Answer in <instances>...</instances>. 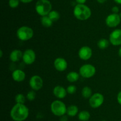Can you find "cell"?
Here are the masks:
<instances>
[{"label": "cell", "mask_w": 121, "mask_h": 121, "mask_svg": "<svg viewBox=\"0 0 121 121\" xmlns=\"http://www.w3.org/2000/svg\"><path fill=\"white\" fill-rule=\"evenodd\" d=\"M10 116L14 121H24L29 116V109L24 104L16 103L11 109Z\"/></svg>", "instance_id": "6da1fadb"}, {"label": "cell", "mask_w": 121, "mask_h": 121, "mask_svg": "<svg viewBox=\"0 0 121 121\" xmlns=\"http://www.w3.org/2000/svg\"><path fill=\"white\" fill-rule=\"evenodd\" d=\"M73 15L78 20L85 21L89 19L92 15L91 8L85 4H77L73 9Z\"/></svg>", "instance_id": "7a4b0ae2"}, {"label": "cell", "mask_w": 121, "mask_h": 121, "mask_svg": "<svg viewBox=\"0 0 121 121\" xmlns=\"http://www.w3.org/2000/svg\"><path fill=\"white\" fill-rule=\"evenodd\" d=\"M35 9L40 16H46L52 10V4L49 0H38L35 4Z\"/></svg>", "instance_id": "3957f363"}, {"label": "cell", "mask_w": 121, "mask_h": 121, "mask_svg": "<svg viewBox=\"0 0 121 121\" xmlns=\"http://www.w3.org/2000/svg\"><path fill=\"white\" fill-rule=\"evenodd\" d=\"M67 108L65 103L59 100L53 101L50 105V110L52 113L59 117L66 115Z\"/></svg>", "instance_id": "277c9868"}, {"label": "cell", "mask_w": 121, "mask_h": 121, "mask_svg": "<svg viewBox=\"0 0 121 121\" xmlns=\"http://www.w3.org/2000/svg\"><path fill=\"white\" fill-rule=\"evenodd\" d=\"M34 36V31L27 26H23L19 27L17 30V37L21 41H27L32 39Z\"/></svg>", "instance_id": "5b68a950"}, {"label": "cell", "mask_w": 121, "mask_h": 121, "mask_svg": "<svg viewBox=\"0 0 121 121\" xmlns=\"http://www.w3.org/2000/svg\"><path fill=\"white\" fill-rule=\"evenodd\" d=\"M96 68L93 65L86 64L83 65L79 69V74L85 78H89L93 77L96 74Z\"/></svg>", "instance_id": "8992f818"}, {"label": "cell", "mask_w": 121, "mask_h": 121, "mask_svg": "<svg viewBox=\"0 0 121 121\" xmlns=\"http://www.w3.org/2000/svg\"><path fill=\"white\" fill-rule=\"evenodd\" d=\"M104 102V96L100 93H96L92 94L89 100V103L91 107L97 109L103 104Z\"/></svg>", "instance_id": "52a82bcc"}, {"label": "cell", "mask_w": 121, "mask_h": 121, "mask_svg": "<svg viewBox=\"0 0 121 121\" xmlns=\"http://www.w3.org/2000/svg\"><path fill=\"white\" fill-rule=\"evenodd\" d=\"M121 19L119 14L112 13L106 17L105 19V23L108 27L113 28L119 25L121 23Z\"/></svg>", "instance_id": "ba28073f"}, {"label": "cell", "mask_w": 121, "mask_h": 121, "mask_svg": "<svg viewBox=\"0 0 121 121\" xmlns=\"http://www.w3.org/2000/svg\"><path fill=\"white\" fill-rule=\"evenodd\" d=\"M29 84L32 90L39 91L43 86V80L40 76L34 75L30 79Z\"/></svg>", "instance_id": "9c48e42d"}, {"label": "cell", "mask_w": 121, "mask_h": 121, "mask_svg": "<svg viewBox=\"0 0 121 121\" xmlns=\"http://www.w3.org/2000/svg\"><path fill=\"white\" fill-rule=\"evenodd\" d=\"M36 55L35 52L31 49H27L23 52L22 60L27 65H31L35 62Z\"/></svg>", "instance_id": "30bf717a"}, {"label": "cell", "mask_w": 121, "mask_h": 121, "mask_svg": "<svg viewBox=\"0 0 121 121\" xmlns=\"http://www.w3.org/2000/svg\"><path fill=\"white\" fill-rule=\"evenodd\" d=\"M109 42L113 46L121 45V29L117 28L111 33Z\"/></svg>", "instance_id": "8fae6325"}, {"label": "cell", "mask_w": 121, "mask_h": 121, "mask_svg": "<svg viewBox=\"0 0 121 121\" xmlns=\"http://www.w3.org/2000/svg\"><path fill=\"white\" fill-rule=\"evenodd\" d=\"M92 49L88 46H83L80 47L78 52V56L79 58L82 60H87L89 59L92 56Z\"/></svg>", "instance_id": "7c38bea8"}, {"label": "cell", "mask_w": 121, "mask_h": 121, "mask_svg": "<svg viewBox=\"0 0 121 121\" xmlns=\"http://www.w3.org/2000/svg\"><path fill=\"white\" fill-rule=\"evenodd\" d=\"M54 66L57 71L63 72L67 68V62L65 58L59 57L54 61Z\"/></svg>", "instance_id": "4fadbf2b"}, {"label": "cell", "mask_w": 121, "mask_h": 121, "mask_svg": "<svg viewBox=\"0 0 121 121\" xmlns=\"http://www.w3.org/2000/svg\"><path fill=\"white\" fill-rule=\"evenodd\" d=\"M53 92L54 96L59 99H62L65 98L67 93L66 89L61 85H56L53 88Z\"/></svg>", "instance_id": "5bb4252c"}, {"label": "cell", "mask_w": 121, "mask_h": 121, "mask_svg": "<svg viewBox=\"0 0 121 121\" xmlns=\"http://www.w3.org/2000/svg\"><path fill=\"white\" fill-rule=\"evenodd\" d=\"M26 73L22 70L19 69L14 70L12 73V78L13 80L19 83L23 81L26 78Z\"/></svg>", "instance_id": "9a60e30c"}, {"label": "cell", "mask_w": 121, "mask_h": 121, "mask_svg": "<svg viewBox=\"0 0 121 121\" xmlns=\"http://www.w3.org/2000/svg\"><path fill=\"white\" fill-rule=\"evenodd\" d=\"M23 53L19 49H14L9 55V59L13 62H17L22 58Z\"/></svg>", "instance_id": "2e32d148"}, {"label": "cell", "mask_w": 121, "mask_h": 121, "mask_svg": "<svg viewBox=\"0 0 121 121\" xmlns=\"http://www.w3.org/2000/svg\"><path fill=\"white\" fill-rule=\"evenodd\" d=\"M80 76V74L78 72L75 71H71L67 74L66 75V78L70 83H74L79 80Z\"/></svg>", "instance_id": "e0dca14e"}, {"label": "cell", "mask_w": 121, "mask_h": 121, "mask_svg": "<svg viewBox=\"0 0 121 121\" xmlns=\"http://www.w3.org/2000/svg\"><path fill=\"white\" fill-rule=\"evenodd\" d=\"M79 113V109L78 106L76 105H70L67 108V112L66 114L69 116L70 117H74L76 115H78Z\"/></svg>", "instance_id": "ac0fdd59"}, {"label": "cell", "mask_w": 121, "mask_h": 121, "mask_svg": "<svg viewBox=\"0 0 121 121\" xmlns=\"http://www.w3.org/2000/svg\"><path fill=\"white\" fill-rule=\"evenodd\" d=\"M40 21H41V24H42V26L46 28H49L53 25V21L50 19L48 15L41 17Z\"/></svg>", "instance_id": "d6986e66"}, {"label": "cell", "mask_w": 121, "mask_h": 121, "mask_svg": "<svg viewBox=\"0 0 121 121\" xmlns=\"http://www.w3.org/2000/svg\"><path fill=\"white\" fill-rule=\"evenodd\" d=\"M91 117V114L87 110H82L78 113V119L80 121H88Z\"/></svg>", "instance_id": "ffe728a7"}, {"label": "cell", "mask_w": 121, "mask_h": 121, "mask_svg": "<svg viewBox=\"0 0 121 121\" xmlns=\"http://www.w3.org/2000/svg\"><path fill=\"white\" fill-rule=\"evenodd\" d=\"M82 95L85 98H89L92 96V89L88 86L84 87L82 90Z\"/></svg>", "instance_id": "44dd1931"}, {"label": "cell", "mask_w": 121, "mask_h": 121, "mask_svg": "<svg viewBox=\"0 0 121 121\" xmlns=\"http://www.w3.org/2000/svg\"><path fill=\"white\" fill-rule=\"evenodd\" d=\"M109 40H108L106 39H100L99 41L98 42V46L99 48L101 49H105L108 47L109 45Z\"/></svg>", "instance_id": "7402d4cb"}, {"label": "cell", "mask_w": 121, "mask_h": 121, "mask_svg": "<svg viewBox=\"0 0 121 121\" xmlns=\"http://www.w3.org/2000/svg\"><path fill=\"white\" fill-rule=\"evenodd\" d=\"M48 16L53 21H56L59 20L60 17V13L56 10H52L48 14Z\"/></svg>", "instance_id": "603a6c76"}, {"label": "cell", "mask_w": 121, "mask_h": 121, "mask_svg": "<svg viewBox=\"0 0 121 121\" xmlns=\"http://www.w3.org/2000/svg\"><path fill=\"white\" fill-rule=\"evenodd\" d=\"M26 97H25L24 95L22 94L21 93L17 94L15 97V101L16 103H18V104H24L26 102Z\"/></svg>", "instance_id": "cb8c5ba5"}, {"label": "cell", "mask_w": 121, "mask_h": 121, "mask_svg": "<svg viewBox=\"0 0 121 121\" xmlns=\"http://www.w3.org/2000/svg\"><path fill=\"white\" fill-rule=\"evenodd\" d=\"M35 97H36V94L35 91L33 90L28 91L26 95V98L29 101H33L35 98Z\"/></svg>", "instance_id": "d4e9b609"}, {"label": "cell", "mask_w": 121, "mask_h": 121, "mask_svg": "<svg viewBox=\"0 0 121 121\" xmlns=\"http://www.w3.org/2000/svg\"><path fill=\"white\" fill-rule=\"evenodd\" d=\"M20 0H9L8 5L11 8H16L20 4Z\"/></svg>", "instance_id": "484cf974"}, {"label": "cell", "mask_w": 121, "mask_h": 121, "mask_svg": "<svg viewBox=\"0 0 121 121\" xmlns=\"http://www.w3.org/2000/svg\"><path fill=\"white\" fill-rule=\"evenodd\" d=\"M77 88L74 85H70L66 88L67 93L70 94H73L76 91Z\"/></svg>", "instance_id": "4316f807"}, {"label": "cell", "mask_w": 121, "mask_h": 121, "mask_svg": "<svg viewBox=\"0 0 121 121\" xmlns=\"http://www.w3.org/2000/svg\"><path fill=\"white\" fill-rule=\"evenodd\" d=\"M119 11V7L117 6H114L112 8V13H115V14H118Z\"/></svg>", "instance_id": "83f0119b"}, {"label": "cell", "mask_w": 121, "mask_h": 121, "mask_svg": "<svg viewBox=\"0 0 121 121\" xmlns=\"http://www.w3.org/2000/svg\"><path fill=\"white\" fill-rule=\"evenodd\" d=\"M117 101H118V103L121 105V91L119 92V93L117 95Z\"/></svg>", "instance_id": "f1b7e54d"}, {"label": "cell", "mask_w": 121, "mask_h": 121, "mask_svg": "<svg viewBox=\"0 0 121 121\" xmlns=\"http://www.w3.org/2000/svg\"><path fill=\"white\" fill-rule=\"evenodd\" d=\"M87 0H76L78 4H85Z\"/></svg>", "instance_id": "f546056e"}, {"label": "cell", "mask_w": 121, "mask_h": 121, "mask_svg": "<svg viewBox=\"0 0 121 121\" xmlns=\"http://www.w3.org/2000/svg\"><path fill=\"white\" fill-rule=\"evenodd\" d=\"M60 121H68V117L66 115H63V116L60 117Z\"/></svg>", "instance_id": "4dcf8cb0"}, {"label": "cell", "mask_w": 121, "mask_h": 121, "mask_svg": "<svg viewBox=\"0 0 121 121\" xmlns=\"http://www.w3.org/2000/svg\"><path fill=\"white\" fill-rule=\"evenodd\" d=\"M20 2H22L24 4H28L31 2L33 0H20Z\"/></svg>", "instance_id": "1f68e13d"}, {"label": "cell", "mask_w": 121, "mask_h": 121, "mask_svg": "<svg viewBox=\"0 0 121 121\" xmlns=\"http://www.w3.org/2000/svg\"><path fill=\"white\" fill-rule=\"evenodd\" d=\"M98 1V2H99V4H104L106 2L107 0H96Z\"/></svg>", "instance_id": "d6a6232c"}, {"label": "cell", "mask_w": 121, "mask_h": 121, "mask_svg": "<svg viewBox=\"0 0 121 121\" xmlns=\"http://www.w3.org/2000/svg\"><path fill=\"white\" fill-rule=\"evenodd\" d=\"M115 1V2H116L118 4L121 5V0H113Z\"/></svg>", "instance_id": "836d02e7"}, {"label": "cell", "mask_w": 121, "mask_h": 121, "mask_svg": "<svg viewBox=\"0 0 121 121\" xmlns=\"http://www.w3.org/2000/svg\"><path fill=\"white\" fill-rule=\"evenodd\" d=\"M118 55H119V56L121 58V47L119 48V51H118Z\"/></svg>", "instance_id": "e575fe53"}, {"label": "cell", "mask_w": 121, "mask_h": 121, "mask_svg": "<svg viewBox=\"0 0 121 121\" xmlns=\"http://www.w3.org/2000/svg\"><path fill=\"white\" fill-rule=\"evenodd\" d=\"M0 53H1V54H0V57L2 58V56H3V52H2V50H0Z\"/></svg>", "instance_id": "d590c367"}, {"label": "cell", "mask_w": 121, "mask_h": 121, "mask_svg": "<svg viewBox=\"0 0 121 121\" xmlns=\"http://www.w3.org/2000/svg\"><path fill=\"white\" fill-rule=\"evenodd\" d=\"M119 15H120V17H121V13H120V14H119Z\"/></svg>", "instance_id": "8d00e7d4"}, {"label": "cell", "mask_w": 121, "mask_h": 121, "mask_svg": "<svg viewBox=\"0 0 121 121\" xmlns=\"http://www.w3.org/2000/svg\"><path fill=\"white\" fill-rule=\"evenodd\" d=\"M106 121V120H103V121Z\"/></svg>", "instance_id": "74e56055"}]
</instances>
